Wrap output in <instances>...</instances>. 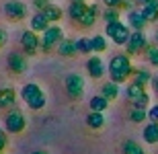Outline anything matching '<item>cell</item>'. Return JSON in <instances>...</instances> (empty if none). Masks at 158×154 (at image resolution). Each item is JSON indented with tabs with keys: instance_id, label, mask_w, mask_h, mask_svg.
I'll return each mask as SVG.
<instances>
[{
	"instance_id": "obj_23",
	"label": "cell",
	"mask_w": 158,
	"mask_h": 154,
	"mask_svg": "<svg viewBox=\"0 0 158 154\" xmlns=\"http://www.w3.org/2000/svg\"><path fill=\"white\" fill-rule=\"evenodd\" d=\"M58 52L60 56H66V58H72L74 53L78 52L76 49V41H70V39H64V41L58 45Z\"/></svg>"
},
{
	"instance_id": "obj_8",
	"label": "cell",
	"mask_w": 158,
	"mask_h": 154,
	"mask_svg": "<svg viewBox=\"0 0 158 154\" xmlns=\"http://www.w3.org/2000/svg\"><path fill=\"white\" fill-rule=\"evenodd\" d=\"M60 43H62V29H60V27H49V29L43 33L41 49H43V52H52L53 45H60Z\"/></svg>"
},
{
	"instance_id": "obj_34",
	"label": "cell",
	"mask_w": 158,
	"mask_h": 154,
	"mask_svg": "<svg viewBox=\"0 0 158 154\" xmlns=\"http://www.w3.org/2000/svg\"><path fill=\"white\" fill-rule=\"evenodd\" d=\"M148 117H150V121H156L158 123V105H154V107L148 109Z\"/></svg>"
},
{
	"instance_id": "obj_31",
	"label": "cell",
	"mask_w": 158,
	"mask_h": 154,
	"mask_svg": "<svg viewBox=\"0 0 158 154\" xmlns=\"http://www.w3.org/2000/svg\"><path fill=\"white\" fill-rule=\"evenodd\" d=\"M105 21L107 23L119 21V8H109V10H105Z\"/></svg>"
},
{
	"instance_id": "obj_28",
	"label": "cell",
	"mask_w": 158,
	"mask_h": 154,
	"mask_svg": "<svg viewBox=\"0 0 158 154\" xmlns=\"http://www.w3.org/2000/svg\"><path fill=\"white\" fill-rule=\"evenodd\" d=\"M90 43H93V52H97V53H101V52H105V49H107V41H105V37H103V35L93 37Z\"/></svg>"
},
{
	"instance_id": "obj_35",
	"label": "cell",
	"mask_w": 158,
	"mask_h": 154,
	"mask_svg": "<svg viewBox=\"0 0 158 154\" xmlns=\"http://www.w3.org/2000/svg\"><path fill=\"white\" fill-rule=\"evenodd\" d=\"M103 2H105V4L109 6V8H119L123 0H103Z\"/></svg>"
},
{
	"instance_id": "obj_4",
	"label": "cell",
	"mask_w": 158,
	"mask_h": 154,
	"mask_svg": "<svg viewBox=\"0 0 158 154\" xmlns=\"http://www.w3.org/2000/svg\"><path fill=\"white\" fill-rule=\"evenodd\" d=\"M4 125H6V131H10V134H21V131L25 130L27 121H25V115L19 111V109H12V111L4 117Z\"/></svg>"
},
{
	"instance_id": "obj_24",
	"label": "cell",
	"mask_w": 158,
	"mask_h": 154,
	"mask_svg": "<svg viewBox=\"0 0 158 154\" xmlns=\"http://www.w3.org/2000/svg\"><path fill=\"white\" fill-rule=\"evenodd\" d=\"M107 105H109V101H107L103 95H99V97H93L90 99V109L93 111H99V113H103L107 109Z\"/></svg>"
},
{
	"instance_id": "obj_19",
	"label": "cell",
	"mask_w": 158,
	"mask_h": 154,
	"mask_svg": "<svg viewBox=\"0 0 158 154\" xmlns=\"http://www.w3.org/2000/svg\"><path fill=\"white\" fill-rule=\"evenodd\" d=\"M142 136H144V140H146L148 144H156L158 142V123L156 121H150V123L144 127Z\"/></svg>"
},
{
	"instance_id": "obj_27",
	"label": "cell",
	"mask_w": 158,
	"mask_h": 154,
	"mask_svg": "<svg viewBox=\"0 0 158 154\" xmlns=\"http://www.w3.org/2000/svg\"><path fill=\"white\" fill-rule=\"evenodd\" d=\"M152 80V74L148 70H144V68H140V70H135V78H134V82H140V84H144L146 86L148 82Z\"/></svg>"
},
{
	"instance_id": "obj_37",
	"label": "cell",
	"mask_w": 158,
	"mask_h": 154,
	"mask_svg": "<svg viewBox=\"0 0 158 154\" xmlns=\"http://www.w3.org/2000/svg\"><path fill=\"white\" fill-rule=\"evenodd\" d=\"M6 39H8V35H6V31L4 29H0V48L6 43Z\"/></svg>"
},
{
	"instance_id": "obj_36",
	"label": "cell",
	"mask_w": 158,
	"mask_h": 154,
	"mask_svg": "<svg viewBox=\"0 0 158 154\" xmlns=\"http://www.w3.org/2000/svg\"><path fill=\"white\" fill-rule=\"evenodd\" d=\"M4 148H6V134H4V131H0V154H2Z\"/></svg>"
},
{
	"instance_id": "obj_41",
	"label": "cell",
	"mask_w": 158,
	"mask_h": 154,
	"mask_svg": "<svg viewBox=\"0 0 158 154\" xmlns=\"http://www.w3.org/2000/svg\"><path fill=\"white\" fill-rule=\"evenodd\" d=\"M74 2H84V0H74Z\"/></svg>"
},
{
	"instance_id": "obj_13",
	"label": "cell",
	"mask_w": 158,
	"mask_h": 154,
	"mask_svg": "<svg viewBox=\"0 0 158 154\" xmlns=\"http://www.w3.org/2000/svg\"><path fill=\"white\" fill-rule=\"evenodd\" d=\"M17 103V93L15 89H0V109H8Z\"/></svg>"
},
{
	"instance_id": "obj_38",
	"label": "cell",
	"mask_w": 158,
	"mask_h": 154,
	"mask_svg": "<svg viewBox=\"0 0 158 154\" xmlns=\"http://www.w3.org/2000/svg\"><path fill=\"white\" fill-rule=\"evenodd\" d=\"M154 89H156V93H158V76L154 78Z\"/></svg>"
},
{
	"instance_id": "obj_14",
	"label": "cell",
	"mask_w": 158,
	"mask_h": 154,
	"mask_svg": "<svg viewBox=\"0 0 158 154\" xmlns=\"http://www.w3.org/2000/svg\"><path fill=\"white\" fill-rule=\"evenodd\" d=\"M47 29H49V21H47L41 12H37V15L31 17V31H35V33H45Z\"/></svg>"
},
{
	"instance_id": "obj_18",
	"label": "cell",
	"mask_w": 158,
	"mask_h": 154,
	"mask_svg": "<svg viewBox=\"0 0 158 154\" xmlns=\"http://www.w3.org/2000/svg\"><path fill=\"white\" fill-rule=\"evenodd\" d=\"M86 8L88 6L84 4V2H74V0H72V4L68 6V15H70V19L72 21H80L82 19V15H84V12H86Z\"/></svg>"
},
{
	"instance_id": "obj_7",
	"label": "cell",
	"mask_w": 158,
	"mask_h": 154,
	"mask_svg": "<svg viewBox=\"0 0 158 154\" xmlns=\"http://www.w3.org/2000/svg\"><path fill=\"white\" fill-rule=\"evenodd\" d=\"M148 48V39L142 31H135L129 35V41H127V56H135L140 52H146Z\"/></svg>"
},
{
	"instance_id": "obj_32",
	"label": "cell",
	"mask_w": 158,
	"mask_h": 154,
	"mask_svg": "<svg viewBox=\"0 0 158 154\" xmlns=\"http://www.w3.org/2000/svg\"><path fill=\"white\" fill-rule=\"evenodd\" d=\"M148 103H150V97H148V95H144V97L140 99V101H135V103H134V107H138V109H146V107H148Z\"/></svg>"
},
{
	"instance_id": "obj_29",
	"label": "cell",
	"mask_w": 158,
	"mask_h": 154,
	"mask_svg": "<svg viewBox=\"0 0 158 154\" xmlns=\"http://www.w3.org/2000/svg\"><path fill=\"white\" fill-rule=\"evenodd\" d=\"M76 49L80 53H90L93 52V43H90V39H86V37H80L76 41Z\"/></svg>"
},
{
	"instance_id": "obj_3",
	"label": "cell",
	"mask_w": 158,
	"mask_h": 154,
	"mask_svg": "<svg viewBox=\"0 0 158 154\" xmlns=\"http://www.w3.org/2000/svg\"><path fill=\"white\" fill-rule=\"evenodd\" d=\"M107 35L111 37L117 45H127L129 41V29L127 25H123L121 21H115V23H107Z\"/></svg>"
},
{
	"instance_id": "obj_6",
	"label": "cell",
	"mask_w": 158,
	"mask_h": 154,
	"mask_svg": "<svg viewBox=\"0 0 158 154\" xmlns=\"http://www.w3.org/2000/svg\"><path fill=\"white\" fill-rule=\"evenodd\" d=\"M4 15L10 21H23L27 17V4L21 0H8L4 4Z\"/></svg>"
},
{
	"instance_id": "obj_39",
	"label": "cell",
	"mask_w": 158,
	"mask_h": 154,
	"mask_svg": "<svg viewBox=\"0 0 158 154\" xmlns=\"http://www.w3.org/2000/svg\"><path fill=\"white\" fill-rule=\"evenodd\" d=\"M33 154H49V152H45V150H35Z\"/></svg>"
},
{
	"instance_id": "obj_1",
	"label": "cell",
	"mask_w": 158,
	"mask_h": 154,
	"mask_svg": "<svg viewBox=\"0 0 158 154\" xmlns=\"http://www.w3.org/2000/svg\"><path fill=\"white\" fill-rule=\"evenodd\" d=\"M109 74H111L113 82H125L131 74H135L134 66L129 62V56L125 53H119V56H113L111 62H109Z\"/></svg>"
},
{
	"instance_id": "obj_2",
	"label": "cell",
	"mask_w": 158,
	"mask_h": 154,
	"mask_svg": "<svg viewBox=\"0 0 158 154\" xmlns=\"http://www.w3.org/2000/svg\"><path fill=\"white\" fill-rule=\"evenodd\" d=\"M21 97H23V101L27 103V105L33 109V111H39V109H43L45 107V93L41 90L39 84L35 82H29V84H25L23 90H21Z\"/></svg>"
},
{
	"instance_id": "obj_15",
	"label": "cell",
	"mask_w": 158,
	"mask_h": 154,
	"mask_svg": "<svg viewBox=\"0 0 158 154\" xmlns=\"http://www.w3.org/2000/svg\"><path fill=\"white\" fill-rule=\"evenodd\" d=\"M127 19H129V27H134L135 31H142L148 23L142 15V10H127Z\"/></svg>"
},
{
	"instance_id": "obj_42",
	"label": "cell",
	"mask_w": 158,
	"mask_h": 154,
	"mask_svg": "<svg viewBox=\"0 0 158 154\" xmlns=\"http://www.w3.org/2000/svg\"><path fill=\"white\" fill-rule=\"evenodd\" d=\"M156 41H158V31H156Z\"/></svg>"
},
{
	"instance_id": "obj_5",
	"label": "cell",
	"mask_w": 158,
	"mask_h": 154,
	"mask_svg": "<svg viewBox=\"0 0 158 154\" xmlns=\"http://www.w3.org/2000/svg\"><path fill=\"white\" fill-rule=\"evenodd\" d=\"M66 93L70 99H80L82 93H84V80H82L80 74H70V76H66Z\"/></svg>"
},
{
	"instance_id": "obj_22",
	"label": "cell",
	"mask_w": 158,
	"mask_h": 154,
	"mask_svg": "<svg viewBox=\"0 0 158 154\" xmlns=\"http://www.w3.org/2000/svg\"><path fill=\"white\" fill-rule=\"evenodd\" d=\"M86 125L90 127V130H101V127L105 125V117H103V113L93 111V113L86 117Z\"/></svg>"
},
{
	"instance_id": "obj_26",
	"label": "cell",
	"mask_w": 158,
	"mask_h": 154,
	"mask_svg": "<svg viewBox=\"0 0 158 154\" xmlns=\"http://www.w3.org/2000/svg\"><path fill=\"white\" fill-rule=\"evenodd\" d=\"M123 152H125V154H144V150L140 148V144H138V142L127 140V142H123Z\"/></svg>"
},
{
	"instance_id": "obj_10",
	"label": "cell",
	"mask_w": 158,
	"mask_h": 154,
	"mask_svg": "<svg viewBox=\"0 0 158 154\" xmlns=\"http://www.w3.org/2000/svg\"><path fill=\"white\" fill-rule=\"evenodd\" d=\"M8 68H10V72H15V74H23V72L27 70V60H25V56L12 52L10 56H8Z\"/></svg>"
},
{
	"instance_id": "obj_11",
	"label": "cell",
	"mask_w": 158,
	"mask_h": 154,
	"mask_svg": "<svg viewBox=\"0 0 158 154\" xmlns=\"http://www.w3.org/2000/svg\"><path fill=\"white\" fill-rule=\"evenodd\" d=\"M86 70L93 78H101L105 74V64H103V60H101L99 56H93V58H88V62H86Z\"/></svg>"
},
{
	"instance_id": "obj_40",
	"label": "cell",
	"mask_w": 158,
	"mask_h": 154,
	"mask_svg": "<svg viewBox=\"0 0 158 154\" xmlns=\"http://www.w3.org/2000/svg\"><path fill=\"white\" fill-rule=\"evenodd\" d=\"M135 2H140V4H148L150 0H135Z\"/></svg>"
},
{
	"instance_id": "obj_9",
	"label": "cell",
	"mask_w": 158,
	"mask_h": 154,
	"mask_svg": "<svg viewBox=\"0 0 158 154\" xmlns=\"http://www.w3.org/2000/svg\"><path fill=\"white\" fill-rule=\"evenodd\" d=\"M39 37H37L35 31H25L23 35H21V45H23L25 53H29V56H33V53L39 49Z\"/></svg>"
},
{
	"instance_id": "obj_17",
	"label": "cell",
	"mask_w": 158,
	"mask_h": 154,
	"mask_svg": "<svg viewBox=\"0 0 158 154\" xmlns=\"http://www.w3.org/2000/svg\"><path fill=\"white\" fill-rule=\"evenodd\" d=\"M142 15H144V19H146L148 23L158 21V0H150L148 4H144V8H142Z\"/></svg>"
},
{
	"instance_id": "obj_25",
	"label": "cell",
	"mask_w": 158,
	"mask_h": 154,
	"mask_svg": "<svg viewBox=\"0 0 158 154\" xmlns=\"http://www.w3.org/2000/svg\"><path fill=\"white\" fill-rule=\"evenodd\" d=\"M146 117H148L146 109H138V107H134L131 113H129V119H131L134 123H142V121H146Z\"/></svg>"
},
{
	"instance_id": "obj_33",
	"label": "cell",
	"mask_w": 158,
	"mask_h": 154,
	"mask_svg": "<svg viewBox=\"0 0 158 154\" xmlns=\"http://www.w3.org/2000/svg\"><path fill=\"white\" fill-rule=\"evenodd\" d=\"M33 6L41 12V10H45L47 6H49V0H33Z\"/></svg>"
},
{
	"instance_id": "obj_20",
	"label": "cell",
	"mask_w": 158,
	"mask_h": 154,
	"mask_svg": "<svg viewBox=\"0 0 158 154\" xmlns=\"http://www.w3.org/2000/svg\"><path fill=\"white\" fill-rule=\"evenodd\" d=\"M101 95L105 97L107 101H115L119 97V86H117V82H105L103 84V89H101Z\"/></svg>"
},
{
	"instance_id": "obj_16",
	"label": "cell",
	"mask_w": 158,
	"mask_h": 154,
	"mask_svg": "<svg viewBox=\"0 0 158 154\" xmlns=\"http://www.w3.org/2000/svg\"><path fill=\"white\" fill-rule=\"evenodd\" d=\"M144 95H146V86H144V84H140V82H131V84L127 86V99H129L131 103L140 101Z\"/></svg>"
},
{
	"instance_id": "obj_30",
	"label": "cell",
	"mask_w": 158,
	"mask_h": 154,
	"mask_svg": "<svg viewBox=\"0 0 158 154\" xmlns=\"http://www.w3.org/2000/svg\"><path fill=\"white\" fill-rule=\"evenodd\" d=\"M146 58L150 60V64H152L154 68H158V48L156 45H148L146 48Z\"/></svg>"
},
{
	"instance_id": "obj_21",
	"label": "cell",
	"mask_w": 158,
	"mask_h": 154,
	"mask_svg": "<svg viewBox=\"0 0 158 154\" xmlns=\"http://www.w3.org/2000/svg\"><path fill=\"white\" fill-rule=\"evenodd\" d=\"M41 15H43L49 23H56V21H60V19H62V15H64V12H62V8H60V6L49 4L45 10H41Z\"/></svg>"
},
{
	"instance_id": "obj_12",
	"label": "cell",
	"mask_w": 158,
	"mask_h": 154,
	"mask_svg": "<svg viewBox=\"0 0 158 154\" xmlns=\"http://www.w3.org/2000/svg\"><path fill=\"white\" fill-rule=\"evenodd\" d=\"M97 17H99V6H97V4H90V6L86 8V12L82 15V19L78 21V23H80L84 29H88V27H93V25H94Z\"/></svg>"
}]
</instances>
